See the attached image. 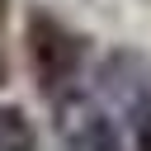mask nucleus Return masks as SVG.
Returning <instances> with one entry per match:
<instances>
[{
    "instance_id": "nucleus-4",
    "label": "nucleus",
    "mask_w": 151,
    "mask_h": 151,
    "mask_svg": "<svg viewBox=\"0 0 151 151\" xmlns=\"http://www.w3.org/2000/svg\"><path fill=\"white\" fill-rule=\"evenodd\" d=\"M0 19H5V0H0Z\"/></svg>"
},
{
    "instance_id": "nucleus-2",
    "label": "nucleus",
    "mask_w": 151,
    "mask_h": 151,
    "mask_svg": "<svg viewBox=\"0 0 151 151\" xmlns=\"http://www.w3.org/2000/svg\"><path fill=\"white\" fill-rule=\"evenodd\" d=\"M0 151H33V123L14 104H0Z\"/></svg>"
},
{
    "instance_id": "nucleus-3",
    "label": "nucleus",
    "mask_w": 151,
    "mask_h": 151,
    "mask_svg": "<svg viewBox=\"0 0 151 151\" xmlns=\"http://www.w3.org/2000/svg\"><path fill=\"white\" fill-rule=\"evenodd\" d=\"M137 151H151V109L137 118Z\"/></svg>"
},
{
    "instance_id": "nucleus-1",
    "label": "nucleus",
    "mask_w": 151,
    "mask_h": 151,
    "mask_svg": "<svg viewBox=\"0 0 151 151\" xmlns=\"http://www.w3.org/2000/svg\"><path fill=\"white\" fill-rule=\"evenodd\" d=\"M28 57H33V71H38L42 90H61L80 71V38L71 28H61L57 19L33 14V24H28Z\"/></svg>"
}]
</instances>
